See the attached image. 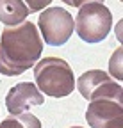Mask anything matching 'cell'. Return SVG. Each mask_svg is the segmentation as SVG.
<instances>
[{
	"mask_svg": "<svg viewBox=\"0 0 123 128\" xmlns=\"http://www.w3.org/2000/svg\"><path fill=\"white\" fill-rule=\"evenodd\" d=\"M43 54V39L32 22L6 27L0 36V73L18 76L30 70Z\"/></svg>",
	"mask_w": 123,
	"mask_h": 128,
	"instance_id": "obj_1",
	"label": "cell"
},
{
	"mask_svg": "<svg viewBox=\"0 0 123 128\" xmlns=\"http://www.w3.org/2000/svg\"><path fill=\"white\" fill-rule=\"evenodd\" d=\"M34 80L43 94L64 98L75 89V75L71 66L59 57H45L34 64Z\"/></svg>",
	"mask_w": 123,
	"mask_h": 128,
	"instance_id": "obj_2",
	"label": "cell"
},
{
	"mask_svg": "<svg viewBox=\"0 0 123 128\" xmlns=\"http://www.w3.org/2000/svg\"><path fill=\"white\" fill-rule=\"evenodd\" d=\"M75 22V30L84 43H100L103 41L112 28V12L103 4L91 2L79 7Z\"/></svg>",
	"mask_w": 123,
	"mask_h": 128,
	"instance_id": "obj_3",
	"label": "cell"
},
{
	"mask_svg": "<svg viewBox=\"0 0 123 128\" xmlns=\"http://www.w3.org/2000/svg\"><path fill=\"white\" fill-rule=\"evenodd\" d=\"M38 27L43 41L50 46H63L73 34L75 22L64 7H47L38 18Z\"/></svg>",
	"mask_w": 123,
	"mask_h": 128,
	"instance_id": "obj_4",
	"label": "cell"
},
{
	"mask_svg": "<svg viewBox=\"0 0 123 128\" xmlns=\"http://www.w3.org/2000/svg\"><path fill=\"white\" fill-rule=\"evenodd\" d=\"M86 121L91 128H123V96H103L89 102Z\"/></svg>",
	"mask_w": 123,
	"mask_h": 128,
	"instance_id": "obj_5",
	"label": "cell"
},
{
	"mask_svg": "<svg viewBox=\"0 0 123 128\" xmlns=\"http://www.w3.org/2000/svg\"><path fill=\"white\" fill-rule=\"evenodd\" d=\"M77 87L87 102L103 96H123V87L118 80H112V76L103 70H89L82 73L77 80Z\"/></svg>",
	"mask_w": 123,
	"mask_h": 128,
	"instance_id": "obj_6",
	"label": "cell"
},
{
	"mask_svg": "<svg viewBox=\"0 0 123 128\" xmlns=\"http://www.w3.org/2000/svg\"><path fill=\"white\" fill-rule=\"evenodd\" d=\"M45 103V96L34 82H20L6 94V107L11 116H18Z\"/></svg>",
	"mask_w": 123,
	"mask_h": 128,
	"instance_id": "obj_7",
	"label": "cell"
},
{
	"mask_svg": "<svg viewBox=\"0 0 123 128\" xmlns=\"http://www.w3.org/2000/svg\"><path fill=\"white\" fill-rule=\"evenodd\" d=\"M29 9L23 0H0V22L6 27L18 25L27 20Z\"/></svg>",
	"mask_w": 123,
	"mask_h": 128,
	"instance_id": "obj_8",
	"label": "cell"
},
{
	"mask_svg": "<svg viewBox=\"0 0 123 128\" xmlns=\"http://www.w3.org/2000/svg\"><path fill=\"white\" fill-rule=\"evenodd\" d=\"M0 128H41V121L30 112H23L0 121Z\"/></svg>",
	"mask_w": 123,
	"mask_h": 128,
	"instance_id": "obj_9",
	"label": "cell"
},
{
	"mask_svg": "<svg viewBox=\"0 0 123 128\" xmlns=\"http://www.w3.org/2000/svg\"><path fill=\"white\" fill-rule=\"evenodd\" d=\"M121 60H123V48H116L114 54H112V57L109 59V73L116 80H121L123 78V70H121L123 64H121Z\"/></svg>",
	"mask_w": 123,
	"mask_h": 128,
	"instance_id": "obj_10",
	"label": "cell"
},
{
	"mask_svg": "<svg viewBox=\"0 0 123 128\" xmlns=\"http://www.w3.org/2000/svg\"><path fill=\"white\" fill-rule=\"evenodd\" d=\"M23 4L27 6L29 12H38V11L47 9L52 4V0H23Z\"/></svg>",
	"mask_w": 123,
	"mask_h": 128,
	"instance_id": "obj_11",
	"label": "cell"
},
{
	"mask_svg": "<svg viewBox=\"0 0 123 128\" xmlns=\"http://www.w3.org/2000/svg\"><path fill=\"white\" fill-rule=\"evenodd\" d=\"M63 2H66V6H70V7H82V6H86V4H91V2L103 4L105 0H63Z\"/></svg>",
	"mask_w": 123,
	"mask_h": 128,
	"instance_id": "obj_12",
	"label": "cell"
},
{
	"mask_svg": "<svg viewBox=\"0 0 123 128\" xmlns=\"http://www.w3.org/2000/svg\"><path fill=\"white\" fill-rule=\"evenodd\" d=\"M70 128H82V126H70Z\"/></svg>",
	"mask_w": 123,
	"mask_h": 128,
	"instance_id": "obj_13",
	"label": "cell"
}]
</instances>
